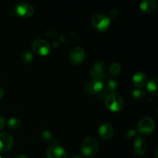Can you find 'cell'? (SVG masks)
Returning <instances> with one entry per match:
<instances>
[{"label":"cell","instance_id":"19","mask_svg":"<svg viewBox=\"0 0 158 158\" xmlns=\"http://www.w3.org/2000/svg\"><path fill=\"white\" fill-rule=\"evenodd\" d=\"M146 96V93L143 89H140V88H136L133 90L132 97L135 100H141Z\"/></svg>","mask_w":158,"mask_h":158},{"label":"cell","instance_id":"27","mask_svg":"<svg viewBox=\"0 0 158 158\" xmlns=\"http://www.w3.org/2000/svg\"><path fill=\"white\" fill-rule=\"evenodd\" d=\"M71 158H83V157H82V156L80 155V154H73L72 157H71Z\"/></svg>","mask_w":158,"mask_h":158},{"label":"cell","instance_id":"6","mask_svg":"<svg viewBox=\"0 0 158 158\" xmlns=\"http://www.w3.org/2000/svg\"><path fill=\"white\" fill-rule=\"evenodd\" d=\"M14 12L18 16L28 18L34 14L35 9L31 4L27 2H19L14 7Z\"/></svg>","mask_w":158,"mask_h":158},{"label":"cell","instance_id":"1","mask_svg":"<svg viewBox=\"0 0 158 158\" xmlns=\"http://www.w3.org/2000/svg\"><path fill=\"white\" fill-rule=\"evenodd\" d=\"M105 105L110 110L119 112L124 107V100L123 96L119 93H111L105 99Z\"/></svg>","mask_w":158,"mask_h":158},{"label":"cell","instance_id":"9","mask_svg":"<svg viewBox=\"0 0 158 158\" xmlns=\"http://www.w3.org/2000/svg\"><path fill=\"white\" fill-rule=\"evenodd\" d=\"M14 143V139L12 134L8 132L0 134V152H7L12 148Z\"/></svg>","mask_w":158,"mask_h":158},{"label":"cell","instance_id":"28","mask_svg":"<svg viewBox=\"0 0 158 158\" xmlns=\"http://www.w3.org/2000/svg\"><path fill=\"white\" fill-rule=\"evenodd\" d=\"M15 158H29V157H28L26 155H25V154H20V155L17 156V157Z\"/></svg>","mask_w":158,"mask_h":158},{"label":"cell","instance_id":"22","mask_svg":"<svg viewBox=\"0 0 158 158\" xmlns=\"http://www.w3.org/2000/svg\"><path fill=\"white\" fill-rule=\"evenodd\" d=\"M41 138L45 143H51L52 141V140H53L52 134L49 131H43L41 134Z\"/></svg>","mask_w":158,"mask_h":158},{"label":"cell","instance_id":"24","mask_svg":"<svg viewBox=\"0 0 158 158\" xmlns=\"http://www.w3.org/2000/svg\"><path fill=\"white\" fill-rule=\"evenodd\" d=\"M136 134H137V131H136L134 129L129 130V131H127V137H130V138L135 137Z\"/></svg>","mask_w":158,"mask_h":158},{"label":"cell","instance_id":"5","mask_svg":"<svg viewBox=\"0 0 158 158\" xmlns=\"http://www.w3.org/2000/svg\"><path fill=\"white\" fill-rule=\"evenodd\" d=\"M32 49L37 55L47 56L50 53L51 46L46 40L37 39L32 43Z\"/></svg>","mask_w":158,"mask_h":158},{"label":"cell","instance_id":"16","mask_svg":"<svg viewBox=\"0 0 158 158\" xmlns=\"http://www.w3.org/2000/svg\"><path fill=\"white\" fill-rule=\"evenodd\" d=\"M157 78H154L150 80L149 83L147 84L148 91L153 96H157Z\"/></svg>","mask_w":158,"mask_h":158},{"label":"cell","instance_id":"25","mask_svg":"<svg viewBox=\"0 0 158 158\" xmlns=\"http://www.w3.org/2000/svg\"><path fill=\"white\" fill-rule=\"evenodd\" d=\"M5 125H6V120L2 116H0V131L3 129Z\"/></svg>","mask_w":158,"mask_h":158},{"label":"cell","instance_id":"23","mask_svg":"<svg viewBox=\"0 0 158 158\" xmlns=\"http://www.w3.org/2000/svg\"><path fill=\"white\" fill-rule=\"evenodd\" d=\"M109 15H110V17H109L110 19H116L118 17L119 12H118V11L117 10V9H111L110 11Z\"/></svg>","mask_w":158,"mask_h":158},{"label":"cell","instance_id":"14","mask_svg":"<svg viewBox=\"0 0 158 158\" xmlns=\"http://www.w3.org/2000/svg\"><path fill=\"white\" fill-rule=\"evenodd\" d=\"M133 83L137 88H143L148 83V77L146 74L143 72H137L134 74L132 77Z\"/></svg>","mask_w":158,"mask_h":158},{"label":"cell","instance_id":"15","mask_svg":"<svg viewBox=\"0 0 158 158\" xmlns=\"http://www.w3.org/2000/svg\"><path fill=\"white\" fill-rule=\"evenodd\" d=\"M139 6L140 10L144 13H152L157 8V2L155 0H143Z\"/></svg>","mask_w":158,"mask_h":158},{"label":"cell","instance_id":"10","mask_svg":"<svg viewBox=\"0 0 158 158\" xmlns=\"http://www.w3.org/2000/svg\"><path fill=\"white\" fill-rule=\"evenodd\" d=\"M85 59V50L81 46H75L69 52V60L74 64H80Z\"/></svg>","mask_w":158,"mask_h":158},{"label":"cell","instance_id":"13","mask_svg":"<svg viewBox=\"0 0 158 158\" xmlns=\"http://www.w3.org/2000/svg\"><path fill=\"white\" fill-rule=\"evenodd\" d=\"M134 152L137 156H143L146 153L147 151V143L142 137L137 136L134 140Z\"/></svg>","mask_w":158,"mask_h":158},{"label":"cell","instance_id":"29","mask_svg":"<svg viewBox=\"0 0 158 158\" xmlns=\"http://www.w3.org/2000/svg\"><path fill=\"white\" fill-rule=\"evenodd\" d=\"M0 158H2V157H1V155H0Z\"/></svg>","mask_w":158,"mask_h":158},{"label":"cell","instance_id":"3","mask_svg":"<svg viewBox=\"0 0 158 158\" xmlns=\"http://www.w3.org/2000/svg\"><path fill=\"white\" fill-rule=\"evenodd\" d=\"M110 19L108 16L101 13H96L91 19V24L94 29L99 32H105L110 26Z\"/></svg>","mask_w":158,"mask_h":158},{"label":"cell","instance_id":"12","mask_svg":"<svg viewBox=\"0 0 158 158\" xmlns=\"http://www.w3.org/2000/svg\"><path fill=\"white\" fill-rule=\"evenodd\" d=\"M100 138L104 140H108L114 135V127L110 123H103L98 130Z\"/></svg>","mask_w":158,"mask_h":158},{"label":"cell","instance_id":"26","mask_svg":"<svg viewBox=\"0 0 158 158\" xmlns=\"http://www.w3.org/2000/svg\"><path fill=\"white\" fill-rule=\"evenodd\" d=\"M4 89L2 87H0V100H1V99L2 98L3 96H4Z\"/></svg>","mask_w":158,"mask_h":158},{"label":"cell","instance_id":"21","mask_svg":"<svg viewBox=\"0 0 158 158\" xmlns=\"http://www.w3.org/2000/svg\"><path fill=\"white\" fill-rule=\"evenodd\" d=\"M117 83L115 80L114 79H109L106 82V91H109V92L114 93V91L117 89Z\"/></svg>","mask_w":158,"mask_h":158},{"label":"cell","instance_id":"2","mask_svg":"<svg viewBox=\"0 0 158 158\" xmlns=\"http://www.w3.org/2000/svg\"><path fill=\"white\" fill-rule=\"evenodd\" d=\"M99 151V143L97 139L93 136L86 137L83 142L81 148L82 154L86 157H94Z\"/></svg>","mask_w":158,"mask_h":158},{"label":"cell","instance_id":"18","mask_svg":"<svg viewBox=\"0 0 158 158\" xmlns=\"http://www.w3.org/2000/svg\"><path fill=\"white\" fill-rule=\"evenodd\" d=\"M121 71V66L117 62H114L110 64L109 68V72L111 76H118Z\"/></svg>","mask_w":158,"mask_h":158},{"label":"cell","instance_id":"8","mask_svg":"<svg viewBox=\"0 0 158 158\" xmlns=\"http://www.w3.org/2000/svg\"><path fill=\"white\" fill-rule=\"evenodd\" d=\"M47 158H66L67 152L66 150L60 145H51L46 151Z\"/></svg>","mask_w":158,"mask_h":158},{"label":"cell","instance_id":"20","mask_svg":"<svg viewBox=\"0 0 158 158\" xmlns=\"http://www.w3.org/2000/svg\"><path fill=\"white\" fill-rule=\"evenodd\" d=\"M33 60V56H32V52L29 50H25L23 53L22 54V61L25 63V64H29V63H32Z\"/></svg>","mask_w":158,"mask_h":158},{"label":"cell","instance_id":"4","mask_svg":"<svg viewBox=\"0 0 158 158\" xmlns=\"http://www.w3.org/2000/svg\"><path fill=\"white\" fill-rule=\"evenodd\" d=\"M155 128V122L151 117H143L139 120L137 124V131L143 136H148L152 134Z\"/></svg>","mask_w":158,"mask_h":158},{"label":"cell","instance_id":"7","mask_svg":"<svg viewBox=\"0 0 158 158\" xmlns=\"http://www.w3.org/2000/svg\"><path fill=\"white\" fill-rule=\"evenodd\" d=\"M104 88L103 82L100 79H93L89 80L83 87V90L87 94H97L101 93Z\"/></svg>","mask_w":158,"mask_h":158},{"label":"cell","instance_id":"17","mask_svg":"<svg viewBox=\"0 0 158 158\" xmlns=\"http://www.w3.org/2000/svg\"><path fill=\"white\" fill-rule=\"evenodd\" d=\"M21 120L17 117H11L8 120L7 125L9 128L12 130H17L21 127Z\"/></svg>","mask_w":158,"mask_h":158},{"label":"cell","instance_id":"11","mask_svg":"<svg viewBox=\"0 0 158 158\" xmlns=\"http://www.w3.org/2000/svg\"><path fill=\"white\" fill-rule=\"evenodd\" d=\"M105 69H106V66H105L104 62L101 60H97L94 64L92 69H90L89 76L94 79H100L101 80L102 77H103V74H104Z\"/></svg>","mask_w":158,"mask_h":158}]
</instances>
